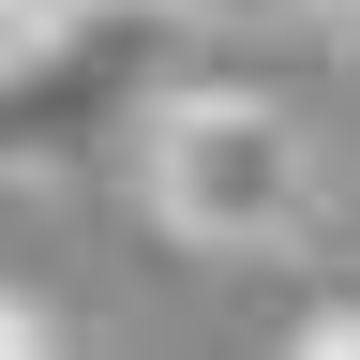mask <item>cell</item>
I'll use <instances>...</instances> for the list:
<instances>
[{
	"label": "cell",
	"instance_id": "cell-4",
	"mask_svg": "<svg viewBox=\"0 0 360 360\" xmlns=\"http://www.w3.org/2000/svg\"><path fill=\"white\" fill-rule=\"evenodd\" d=\"M45 345H75V330H60V300H30V285H0V360H45Z\"/></svg>",
	"mask_w": 360,
	"mask_h": 360
},
{
	"label": "cell",
	"instance_id": "cell-3",
	"mask_svg": "<svg viewBox=\"0 0 360 360\" xmlns=\"http://www.w3.org/2000/svg\"><path fill=\"white\" fill-rule=\"evenodd\" d=\"M285 345H300V360H360V285H315Z\"/></svg>",
	"mask_w": 360,
	"mask_h": 360
},
{
	"label": "cell",
	"instance_id": "cell-7",
	"mask_svg": "<svg viewBox=\"0 0 360 360\" xmlns=\"http://www.w3.org/2000/svg\"><path fill=\"white\" fill-rule=\"evenodd\" d=\"M330 15H345V45H360V0H330Z\"/></svg>",
	"mask_w": 360,
	"mask_h": 360
},
{
	"label": "cell",
	"instance_id": "cell-5",
	"mask_svg": "<svg viewBox=\"0 0 360 360\" xmlns=\"http://www.w3.org/2000/svg\"><path fill=\"white\" fill-rule=\"evenodd\" d=\"M90 0H0V45H30V30H75Z\"/></svg>",
	"mask_w": 360,
	"mask_h": 360
},
{
	"label": "cell",
	"instance_id": "cell-2",
	"mask_svg": "<svg viewBox=\"0 0 360 360\" xmlns=\"http://www.w3.org/2000/svg\"><path fill=\"white\" fill-rule=\"evenodd\" d=\"M150 90V0H90L75 30L0 45V180H75Z\"/></svg>",
	"mask_w": 360,
	"mask_h": 360
},
{
	"label": "cell",
	"instance_id": "cell-6",
	"mask_svg": "<svg viewBox=\"0 0 360 360\" xmlns=\"http://www.w3.org/2000/svg\"><path fill=\"white\" fill-rule=\"evenodd\" d=\"M150 15H315V0H150Z\"/></svg>",
	"mask_w": 360,
	"mask_h": 360
},
{
	"label": "cell",
	"instance_id": "cell-1",
	"mask_svg": "<svg viewBox=\"0 0 360 360\" xmlns=\"http://www.w3.org/2000/svg\"><path fill=\"white\" fill-rule=\"evenodd\" d=\"M135 180H150V225L180 255H300L315 240V150L270 90H165Z\"/></svg>",
	"mask_w": 360,
	"mask_h": 360
}]
</instances>
